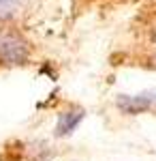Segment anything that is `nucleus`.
Returning <instances> with one entry per match:
<instances>
[{"mask_svg":"<svg viewBox=\"0 0 156 161\" xmlns=\"http://www.w3.org/2000/svg\"><path fill=\"white\" fill-rule=\"evenodd\" d=\"M28 58H30V45L24 35L15 28H0V62L26 64Z\"/></svg>","mask_w":156,"mask_h":161,"instance_id":"1","label":"nucleus"},{"mask_svg":"<svg viewBox=\"0 0 156 161\" xmlns=\"http://www.w3.org/2000/svg\"><path fill=\"white\" fill-rule=\"evenodd\" d=\"M116 105L120 112L128 114V116L150 112L152 108H156V90H145L139 95H118Z\"/></svg>","mask_w":156,"mask_h":161,"instance_id":"2","label":"nucleus"},{"mask_svg":"<svg viewBox=\"0 0 156 161\" xmlns=\"http://www.w3.org/2000/svg\"><path fill=\"white\" fill-rule=\"evenodd\" d=\"M86 112L81 108H75V110H66L58 114V123H56V136L64 137V136H71L73 131L79 127V123L84 120Z\"/></svg>","mask_w":156,"mask_h":161,"instance_id":"3","label":"nucleus"},{"mask_svg":"<svg viewBox=\"0 0 156 161\" xmlns=\"http://www.w3.org/2000/svg\"><path fill=\"white\" fill-rule=\"evenodd\" d=\"M19 2H22V0H0V19L9 17V15L15 11V7H17Z\"/></svg>","mask_w":156,"mask_h":161,"instance_id":"4","label":"nucleus"},{"mask_svg":"<svg viewBox=\"0 0 156 161\" xmlns=\"http://www.w3.org/2000/svg\"><path fill=\"white\" fill-rule=\"evenodd\" d=\"M152 64H154V67H156V54H154V56H152Z\"/></svg>","mask_w":156,"mask_h":161,"instance_id":"5","label":"nucleus"}]
</instances>
